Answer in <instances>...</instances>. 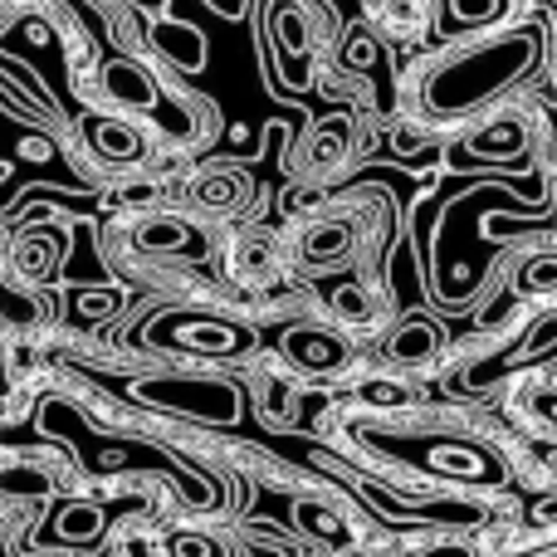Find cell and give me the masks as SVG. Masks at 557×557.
<instances>
[{
  "mask_svg": "<svg viewBox=\"0 0 557 557\" xmlns=\"http://www.w3.org/2000/svg\"><path fill=\"white\" fill-rule=\"evenodd\" d=\"M533 64H539V29H504L494 39L465 45L431 69V78H425V108L435 117L474 113L480 103H490L504 88L519 84Z\"/></svg>",
  "mask_w": 557,
  "mask_h": 557,
  "instance_id": "1",
  "label": "cell"
},
{
  "mask_svg": "<svg viewBox=\"0 0 557 557\" xmlns=\"http://www.w3.org/2000/svg\"><path fill=\"white\" fill-rule=\"evenodd\" d=\"M133 396L147 406H162V411L201 416V421H235V411H240V392L231 382H211V376H201V382L152 376V382H137Z\"/></svg>",
  "mask_w": 557,
  "mask_h": 557,
  "instance_id": "2",
  "label": "cell"
},
{
  "mask_svg": "<svg viewBox=\"0 0 557 557\" xmlns=\"http://www.w3.org/2000/svg\"><path fill=\"white\" fill-rule=\"evenodd\" d=\"M553 347H557V313H548L543 323H533L529 333H523L513 347H504L499 357H484L474 372H465V386H490V382H499V376H509L513 367L533 362V357H548Z\"/></svg>",
  "mask_w": 557,
  "mask_h": 557,
  "instance_id": "3",
  "label": "cell"
},
{
  "mask_svg": "<svg viewBox=\"0 0 557 557\" xmlns=\"http://www.w3.org/2000/svg\"><path fill=\"white\" fill-rule=\"evenodd\" d=\"M270 35L274 49L284 59V69H294V84L308 78V54H313V29H308V15L294 5V0H274V15H270Z\"/></svg>",
  "mask_w": 557,
  "mask_h": 557,
  "instance_id": "4",
  "label": "cell"
},
{
  "mask_svg": "<svg viewBox=\"0 0 557 557\" xmlns=\"http://www.w3.org/2000/svg\"><path fill=\"white\" fill-rule=\"evenodd\" d=\"M367 25L386 39H421L431 29V0H362Z\"/></svg>",
  "mask_w": 557,
  "mask_h": 557,
  "instance_id": "5",
  "label": "cell"
},
{
  "mask_svg": "<svg viewBox=\"0 0 557 557\" xmlns=\"http://www.w3.org/2000/svg\"><path fill=\"white\" fill-rule=\"evenodd\" d=\"M84 137L103 162H137L143 157V133L133 123H123V117H88Z\"/></svg>",
  "mask_w": 557,
  "mask_h": 557,
  "instance_id": "6",
  "label": "cell"
},
{
  "mask_svg": "<svg viewBox=\"0 0 557 557\" xmlns=\"http://www.w3.org/2000/svg\"><path fill=\"white\" fill-rule=\"evenodd\" d=\"M103 88L113 103L123 108H157V78L147 74L143 64H133V59H113V64L103 69Z\"/></svg>",
  "mask_w": 557,
  "mask_h": 557,
  "instance_id": "7",
  "label": "cell"
},
{
  "mask_svg": "<svg viewBox=\"0 0 557 557\" xmlns=\"http://www.w3.org/2000/svg\"><path fill=\"white\" fill-rule=\"evenodd\" d=\"M172 337L182 347H196V352H240V347H245L240 327L221 323V318H182Z\"/></svg>",
  "mask_w": 557,
  "mask_h": 557,
  "instance_id": "8",
  "label": "cell"
},
{
  "mask_svg": "<svg viewBox=\"0 0 557 557\" xmlns=\"http://www.w3.org/2000/svg\"><path fill=\"white\" fill-rule=\"evenodd\" d=\"M523 147H529V127H523V117H494L490 127H480V133L470 137V152L490 157V162H513Z\"/></svg>",
  "mask_w": 557,
  "mask_h": 557,
  "instance_id": "9",
  "label": "cell"
},
{
  "mask_svg": "<svg viewBox=\"0 0 557 557\" xmlns=\"http://www.w3.org/2000/svg\"><path fill=\"white\" fill-rule=\"evenodd\" d=\"M347 143H352V123H347V117H323L304 143L308 172H327V166H337L347 157Z\"/></svg>",
  "mask_w": 557,
  "mask_h": 557,
  "instance_id": "10",
  "label": "cell"
},
{
  "mask_svg": "<svg viewBox=\"0 0 557 557\" xmlns=\"http://www.w3.org/2000/svg\"><path fill=\"white\" fill-rule=\"evenodd\" d=\"M284 352L294 357L298 367H308V372H333V367L343 362V343L318 333V327H294V333L284 337Z\"/></svg>",
  "mask_w": 557,
  "mask_h": 557,
  "instance_id": "11",
  "label": "cell"
},
{
  "mask_svg": "<svg viewBox=\"0 0 557 557\" xmlns=\"http://www.w3.org/2000/svg\"><path fill=\"white\" fill-rule=\"evenodd\" d=\"M137 245H143V250H162V255H201L206 250V240L186 221H147L143 231H137Z\"/></svg>",
  "mask_w": 557,
  "mask_h": 557,
  "instance_id": "12",
  "label": "cell"
},
{
  "mask_svg": "<svg viewBox=\"0 0 557 557\" xmlns=\"http://www.w3.org/2000/svg\"><path fill=\"white\" fill-rule=\"evenodd\" d=\"M352 250V225L347 221H323L304 235V260L308 264H337Z\"/></svg>",
  "mask_w": 557,
  "mask_h": 557,
  "instance_id": "13",
  "label": "cell"
},
{
  "mask_svg": "<svg viewBox=\"0 0 557 557\" xmlns=\"http://www.w3.org/2000/svg\"><path fill=\"white\" fill-rule=\"evenodd\" d=\"M435 347H441V327H435L431 318H411V323L392 337V357H396V362H421V357H431Z\"/></svg>",
  "mask_w": 557,
  "mask_h": 557,
  "instance_id": "14",
  "label": "cell"
},
{
  "mask_svg": "<svg viewBox=\"0 0 557 557\" xmlns=\"http://www.w3.org/2000/svg\"><path fill=\"white\" fill-rule=\"evenodd\" d=\"M157 45H162L182 69L206 64V39H201V29H191V25H157Z\"/></svg>",
  "mask_w": 557,
  "mask_h": 557,
  "instance_id": "15",
  "label": "cell"
},
{
  "mask_svg": "<svg viewBox=\"0 0 557 557\" xmlns=\"http://www.w3.org/2000/svg\"><path fill=\"white\" fill-rule=\"evenodd\" d=\"M294 523H298V529H308V533H313V539L347 543L343 519H337L333 509H323V504H294Z\"/></svg>",
  "mask_w": 557,
  "mask_h": 557,
  "instance_id": "16",
  "label": "cell"
},
{
  "mask_svg": "<svg viewBox=\"0 0 557 557\" xmlns=\"http://www.w3.org/2000/svg\"><path fill=\"white\" fill-rule=\"evenodd\" d=\"M196 196H201V206L231 211V206L245 196V176H240V172H211L201 186H196Z\"/></svg>",
  "mask_w": 557,
  "mask_h": 557,
  "instance_id": "17",
  "label": "cell"
},
{
  "mask_svg": "<svg viewBox=\"0 0 557 557\" xmlns=\"http://www.w3.org/2000/svg\"><path fill=\"white\" fill-rule=\"evenodd\" d=\"M54 523H59V539H98L103 533V513L88 509V504H69Z\"/></svg>",
  "mask_w": 557,
  "mask_h": 557,
  "instance_id": "18",
  "label": "cell"
},
{
  "mask_svg": "<svg viewBox=\"0 0 557 557\" xmlns=\"http://www.w3.org/2000/svg\"><path fill=\"white\" fill-rule=\"evenodd\" d=\"M519 284L529 288V294H548V288H557V255H539V260L523 264Z\"/></svg>",
  "mask_w": 557,
  "mask_h": 557,
  "instance_id": "19",
  "label": "cell"
},
{
  "mask_svg": "<svg viewBox=\"0 0 557 557\" xmlns=\"http://www.w3.org/2000/svg\"><path fill=\"white\" fill-rule=\"evenodd\" d=\"M333 308L343 318H352V323H362V318H372V304H367V294L357 284H343V288H333Z\"/></svg>",
  "mask_w": 557,
  "mask_h": 557,
  "instance_id": "20",
  "label": "cell"
},
{
  "mask_svg": "<svg viewBox=\"0 0 557 557\" xmlns=\"http://www.w3.org/2000/svg\"><path fill=\"white\" fill-rule=\"evenodd\" d=\"M504 10V0H450V15L465 20V25H480V20H494Z\"/></svg>",
  "mask_w": 557,
  "mask_h": 557,
  "instance_id": "21",
  "label": "cell"
},
{
  "mask_svg": "<svg viewBox=\"0 0 557 557\" xmlns=\"http://www.w3.org/2000/svg\"><path fill=\"white\" fill-rule=\"evenodd\" d=\"M172 557H221V548L206 539H172Z\"/></svg>",
  "mask_w": 557,
  "mask_h": 557,
  "instance_id": "22",
  "label": "cell"
},
{
  "mask_svg": "<svg viewBox=\"0 0 557 557\" xmlns=\"http://www.w3.org/2000/svg\"><path fill=\"white\" fill-rule=\"evenodd\" d=\"M206 5H211L215 15H225V20H240V15H245V5H250V0H206Z\"/></svg>",
  "mask_w": 557,
  "mask_h": 557,
  "instance_id": "23",
  "label": "cell"
},
{
  "mask_svg": "<svg viewBox=\"0 0 557 557\" xmlns=\"http://www.w3.org/2000/svg\"><path fill=\"white\" fill-rule=\"evenodd\" d=\"M367 401H406V392H396V386H367Z\"/></svg>",
  "mask_w": 557,
  "mask_h": 557,
  "instance_id": "24",
  "label": "cell"
}]
</instances>
